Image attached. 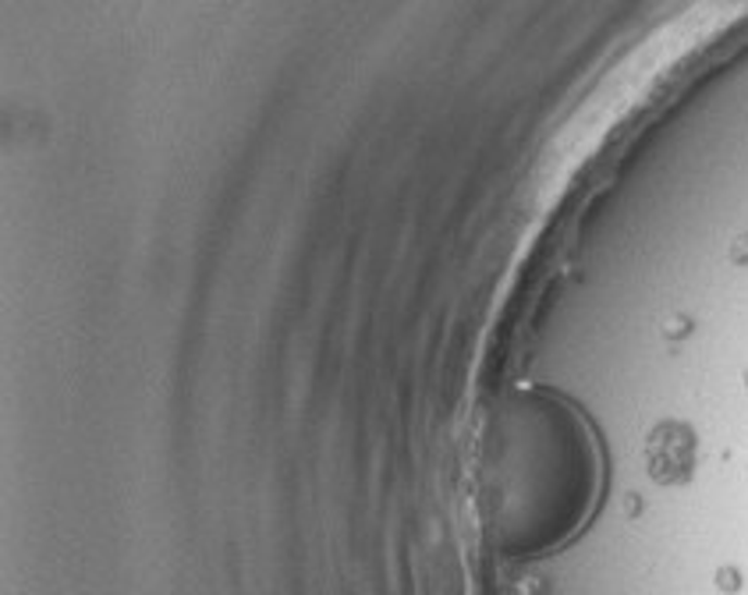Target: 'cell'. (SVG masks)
Here are the masks:
<instances>
[{"label":"cell","instance_id":"6da1fadb","mask_svg":"<svg viewBox=\"0 0 748 595\" xmlns=\"http://www.w3.org/2000/svg\"><path fill=\"white\" fill-rule=\"evenodd\" d=\"M649 475L663 486H677L696 468V433L685 422H660L646 439Z\"/></svg>","mask_w":748,"mask_h":595},{"label":"cell","instance_id":"7a4b0ae2","mask_svg":"<svg viewBox=\"0 0 748 595\" xmlns=\"http://www.w3.org/2000/svg\"><path fill=\"white\" fill-rule=\"evenodd\" d=\"M734 259H745L748 262V238H741V245L734 248Z\"/></svg>","mask_w":748,"mask_h":595}]
</instances>
